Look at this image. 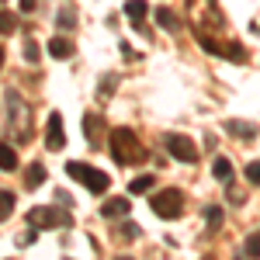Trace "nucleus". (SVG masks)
Listing matches in <instances>:
<instances>
[{"label":"nucleus","mask_w":260,"mask_h":260,"mask_svg":"<svg viewBox=\"0 0 260 260\" xmlns=\"http://www.w3.org/2000/svg\"><path fill=\"white\" fill-rule=\"evenodd\" d=\"M111 160L118 167H136L146 160V146L136 128H111Z\"/></svg>","instance_id":"nucleus-1"},{"label":"nucleus","mask_w":260,"mask_h":260,"mask_svg":"<svg viewBox=\"0 0 260 260\" xmlns=\"http://www.w3.org/2000/svg\"><path fill=\"white\" fill-rule=\"evenodd\" d=\"M4 104H7V128H11L14 142H31V108H28V101L18 90H7Z\"/></svg>","instance_id":"nucleus-2"},{"label":"nucleus","mask_w":260,"mask_h":260,"mask_svg":"<svg viewBox=\"0 0 260 260\" xmlns=\"http://www.w3.org/2000/svg\"><path fill=\"white\" fill-rule=\"evenodd\" d=\"M191 18H194V31L198 35H212V31H219L225 24L215 0H191Z\"/></svg>","instance_id":"nucleus-3"},{"label":"nucleus","mask_w":260,"mask_h":260,"mask_svg":"<svg viewBox=\"0 0 260 260\" xmlns=\"http://www.w3.org/2000/svg\"><path fill=\"white\" fill-rule=\"evenodd\" d=\"M28 225H35L39 233L42 229H70V225H73V215L52 208V205H35V208L28 212Z\"/></svg>","instance_id":"nucleus-4"},{"label":"nucleus","mask_w":260,"mask_h":260,"mask_svg":"<svg viewBox=\"0 0 260 260\" xmlns=\"http://www.w3.org/2000/svg\"><path fill=\"white\" fill-rule=\"evenodd\" d=\"M149 208H153L160 219H180V215H184V191H177V187L156 191V194L149 198Z\"/></svg>","instance_id":"nucleus-5"},{"label":"nucleus","mask_w":260,"mask_h":260,"mask_svg":"<svg viewBox=\"0 0 260 260\" xmlns=\"http://www.w3.org/2000/svg\"><path fill=\"white\" fill-rule=\"evenodd\" d=\"M66 174H70L73 180H80L90 194H104L108 184H111L104 170H94V167H87V163H66Z\"/></svg>","instance_id":"nucleus-6"},{"label":"nucleus","mask_w":260,"mask_h":260,"mask_svg":"<svg viewBox=\"0 0 260 260\" xmlns=\"http://www.w3.org/2000/svg\"><path fill=\"white\" fill-rule=\"evenodd\" d=\"M167 149H170V156H177L180 163H194L198 160V146L187 139V136H180V132H174V136H167Z\"/></svg>","instance_id":"nucleus-7"},{"label":"nucleus","mask_w":260,"mask_h":260,"mask_svg":"<svg viewBox=\"0 0 260 260\" xmlns=\"http://www.w3.org/2000/svg\"><path fill=\"white\" fill-rule=\"evenodd\" d=\"M62 146H66V132H62V115H59V111H52V115H49V125H45V149L59 153Z\"/></svg>","instance_id":"nucleus-8"},{"label":"nucleus","mask_w":260,"mask_h":260,"mask_svg":"<svg viewBox=\"0 0 260 260\" xmlns=\"http://www.w3.org/2000/svg\"><path fill=\"white\" fill-rule=\"evenodd\" d=\"M83 139L90 142L94 149H98L101 142H104V118H101L98 111H90V115H83Z\"/></svg>","instance_id":"nucleus-9"},{"label":"nucleus","mask_w":260,"mask_h":260,"mask_svg":"<svg viewBox=\"0 0 260 260\" xmlns=\"http://www.w3.org/2000/svg\"><path fill=\"white\" fill-rule=\"evenodd\" d=\"M73 52H77V45L70 39H62V35L49 39V56H52V59H73Z\"/></svg>","instance_id":"nucleus-10"},{"label":"nucleus","mask_w":260,"mask_h":260,"mask_svg":"<svg viewBox=\"0 0 260 260\" xmlns=\"http://www.w3.org/2000/svg\"><path fill=\"white\" fill-rule=\"evenodd\" d=\"M225 132H229V136H236V139H253V136H257V125H253V121L229 118V121H225Z\"/></svg>","instance_id":"nucleus-11"},{"label":"nucleus","mask_w":260,"mask_h":260,"mask_svg":"<svg viewBox=\"0 0 260 260\" xmlns=\"http://www.w3.org/2000/svg\"><path fill=\"white\" fill-rule=\"evenodd\" d=\"M125 212H128V198H108L101 205V215L104 219H121Z\"/></svg>","instance_id":"nucleus-12"},{"label":"nucleus","mask_w":260,"mask_h":260,"mask_svg":"<svg viewBox=\"0 0 260 260\" xmlns=\"http://www.w3.org/2000/svg\"><path fill=\"white\" fill-rule=\"evenodd\" d=\"M0 170H18V153H14V146L11 142H0Z\"/></svg>","instance_id":"nucleus-13"},{"label":"nucleus","mask_w":260,"mask_h":260,"mask_svg":"<svg viewBox=\"0 0 260 260\" xmlns=\"http://www.w3.org/2000/svg\"><path fill=\"white\" fill-rule=\"evenodd\" d=\"M212 174H215L222 184H233V163L225 160V156H219V160L212 163Z\"/></svg>","instance_id":"nucleus-14"},{"label":"nucleus","mask_w":260,"mask_h":260,"mask_svg":"<svg viewBox=\"0 0 260 260\" xmlns=\"http://www.w3.org/2000/svg\"><path fill=\"white\" fill-rule=\"evenodd\" d=\"M125 14H128L132 21H146V14H149V4H146V0H128V4H125Z\"/></svg>","instance_id":"nucleus-15"},{"label":"nucleus","mask_w":260,"mask_h":260,"mask_svg":"<svg viewBox=\"0 0 260 260\" xmlns=\"http://www.w3.org/2000/svg\"><path fill=\"white\" fill-rule=\"evenodd\" d=\"M42 180H45V167H42V163H31V167L24 170V187H39Z\"/></svg>","instance_id":"nucleus-16"},{"label":"nucleus","mask_w":260,"mask_h":260,"mask_svg":"<svg viewBox=\"0 0 260 260\" xmlns=\"http://www.w3.org/2000/svg\"><path fill=\"white\" fill-rule=\"evenodd\" d=\"M156 24L167 28V31H177V28H180V21L170 14V7H156Z\"/></svg>","instance_id":"nucleus-17"},{"label":"nucleus","mask_w":260,"mask_h":260,"mask_svg":"<svg viewBox=\"0 0 260 260\" xmlns=\"http://www.w3.org/2000/svg\"><path fill=\"white\" fill-rule=\"evenodd\" d=\"M18 31V14L14 11H0V35H11Z\"/></svg>","instance_id":"nucleus-18"},{"label":"nucleus","mask_w":260,"mask_h":260,"mask_svg":"<svg viewBox=\"0 0 260 260\" xmlns=\"http://www.w3.org/2000/svg\"><path fill=\"white\" fill-rule=\"evenodd\" d=\"M11 212H14V191H0V222L11 219Z\"/></svg>","instance_id":"nucleus-19"},{"label":"nucleus","mask_w":260,"mask_h":260,"mask_svg":"<svg viewBox=\"0 0 260 260\" xmlns=\"http://www.w3.org/2000/svg\"><path fill=\"white\" fill-rule=\"evenodd\" d=\"M153 184H156V180L149 177V174H142V177H136L132 184H128V194H146V191H149Z\"/></svg>","instance_id":"nucleus-20"},{"label":"nucleus","mask_w":260,"mask_h":260,"mask_svg":"<svg viewBox=\"0 0 260 260\" xmlns=\"http://www.w3.org/2000/svg\"><path fill=\"white\" fill-rule=\"evenodd\" d=\"M56 24L66 28V31H70V28H77V11H73V7H62L59 14H56Z\"/></svg>","instance_id":"nucleus-21"},{"label":"nucleus","mask_w":260,"mask_h":260,"mask_svg":"<svg viewBox=\"0 0 260 260\" xmlns=\"http://www.w3.org/2000/svg\"><path fill=\"white\" fill-rule=\"evenodd\" d=\"M205 219H208V229L215 233V229L222 225V208L219 205H208V208H205Z\"/></svg>","instance_id":"nucleus-22"},{"label":"nucleus","mask_w":260,"mask_h":260,"mask_svg":"<svg viewBox=\"0 0 260 260\" xmlns=\"http://www.w3.org/2000/svg\"><path fill=\"white\" fill-rule=\"evenodd\" d=\"M115 236H121V240H139L142 229L136 225V222H125V225H118V233H115Z\"/></svg>","instance_id":"nucleus-23"},{"label":"nucleus","mask_w":260,"mask_h":260,"mask_svg":"<svg viewBox=\"0 0 260 260\" xmlns=\"http://www.w3.org/2000/svg\"><path fill=\"white\" fill-rule=\"evenodd\" d=\"M225 59H233V62H243V59H246V49H243L240 42H229V45H225Z\"/></svg>","instance_id":"nucleus-24"},{"label":"nucleus","mask_w":260,"mask_h":260,"mask_svg":"<svg viewBox=\"0 0 260 260\" xmlns=\"http://www.w3.org/2000/svg\"><path fill=\"white\" fill-rule=\"evenodd\" d=\"M246 257L260 260V233H253V236H246Z\"/></svg>","instance_id":"nucleus-25"},{"label":"nucleus","mask_w":260,"mask_h":260,"mask_svg":"<svg viewBox=\"0 0 260 260\" xmlns=\"http://www.w3.org/2000/svg\"><path fill=\"white\" fill-rule=\"evenodd\" d=\"M24 59H28V62H39V42H31V39L24 42Z\"/></svg>","instance_id":"nucleus-26"},{"label":"nucleus","mask_w":260,"mask_h":260,"mask_svg":"<svg viewBox=\"0 0 260 260\" xmlns=\"http://www.w3.org/2000/svg\"><path fill=\"white\" fill-rule=\"evenodd\" d=\"M246 180H250L253 187H260V160H257V163H250V167H246Z\"/></svg>","instance_id":"nucleus-27"},{"label":"nucleus","mask_w":260,"mask_h":260,"mask_svg":"<svg viewBox=\"0 0 260 260\" xmlns=\"http://www.w3.org/2000/svg\"><path fill=\"white\" fill-rule=\"evenodd\" d=\"M243 198H246V194H243L240 187H233V191H229V201H233V205H243Z\"/></svg>","instance_id":"nucleus-28"},{"label":"nucleus","mask_w":260,"mask_h":260,"mask_svg":"<svg viewBox=\"0 0 260 260\" xmlns=\"http://www.w3.org/2000/svg\"><path fill=\"white\" fill-rule=\"evenodd\" d=\"M59 201H62V205H70V201H73V198H70L66 191H56V205H59Z\"/></svg>","instance_id":"nucleus-29"},{"label":"nucleus","mask_w":260,"mask_h":260,"mask_svg":"<svg viewBox=\"0 0 260 260\" xmlns=\"http://www.w3.org/2000/svg\"><path fill=\"white\" fill-rule=\"evenodd\" d=\"M35 4L39 0H21V11H35Z\"/></svg>","instance_id":"nucleus-30"},{"label":"nucleus","mask_w":260,"mask_h":260,"mask_svg":"<svg viewBox=\"0 0 260 260\" xmlns=\"http://www.w3.org/2000/svg\"><path fill=\"white\" fill-rule=\"evenodd\" d=\"M0 66H4V45H0Z\"/></svg>","instance_id":"nucleus-31"},{"label":"nucleus","mask_w":260,"mask_h":260,"mask_svg":"<svg viewBox=\"0 0 260 260\" xmlns=\"http://www.w3.org/2000/svg\"><path fill=\"white\" fill-rule=\"evenodd\" d=\"M115 260H132V257H115Z\"/></svg>","instance_id":"nucleus-32"}]
</instances>
